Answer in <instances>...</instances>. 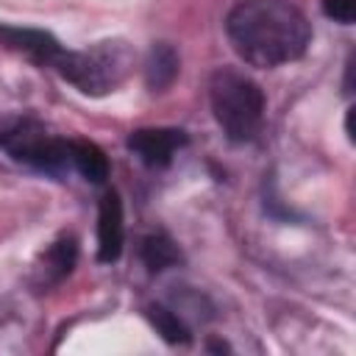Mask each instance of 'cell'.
Wrapping results in <instances>:
<instances>
[{
    "label": "cell",
    "mask_w": 356,
    "mask_h": 356,
    "mask_svg": "<svg viewBox=\"0 0 356 356\" xmlns=\"http://www.w3.org/2000/svg\"><path fill=\"white\" fill-rule=\"evenodd\" d=\"M181 61L172 44L159 42L150 47L147 61H145V83L150 86V92H164L175 78H178Z\"/></svg>",
    "instance_id": "9"
},
{
    "label": "cell",
    "mask_w": 356,
    "mask_h": 356,
    "mask_svg": "<svg viewBox=\"0 0 356 356\" xmlns=\"http://www.w3.org/2000/svg\"><path fill=\"white\" fill-rule=\"evenodd\" d=\"M209 103L228 142L245 145L259 136L264 125V92L250 75L234 67L214 70L209 78Z\"/></svg>",
    "instance_id": "2"
},
{
    "label": "cell",
    "mask_w": 356,
    "mask_h": 356,
    "mask_svg": "<svg viewBox=\"0 0 356 356\" xmlns=\"http://www.w3.org/2000/svg\"><path fill=\"white\" fill-rule=\"evenodd\" d=\"M147 317L153 323V328L170 342V345H184L189 342V328L184 323V317L167 306H150L147 309Z\"/></svg>",
    "instance_id": "12"
},
{
    "label": "cell",
    "mask_w": 356,
    "mask_h": 356,
    "mask_svg": "<svg viewBox=\"0 0 356 356\" xmlns=\"http://www.w3.org/2000/svg\"><path fill=\"white\" fill-rule=\"evenodd\" d=\"M125 145L145 167L161 170L170 167L175 153L186 145V134L178 128H136Z\"/></svg>",
    "instance_id": "5"
},
{
    "label": "cell",
    "mask_w": 356,
    "mask_h": 356,
    "mask_svg": "<svg viewBox=\"0 0 356 356\" xmlns=\"http://www.w3.org/2000/svg\"><path fill=\"white\" fill-rule=\"evenodd\" d=\"M125 242V220H122V200L111 189L100 197L97 206V261L111 264L120 259Z\"/></svg>",
    "instance_id": "7"
},
{
    "label": "cell",
    "mask_w": 356,
    "mask_h": 356,
    "mask_svg": "<svg viewBox=\"0 0 356 356\" xmlns=\"http://www.w3.org/2000/svg\"><path fill=\"white\" fill-rule=\"evenodd\" d=\"M72 172H78L89 184H103L108 178V159L95 142L72 139Z\"/></svg>",
    "instance_id": "10"
},
{
    "label": "cell",
    "mask_w": 356,
    "mask_h": 356,
    "mask_svg": "<svg viewBox=\"0 0 356 356\" xmlns=\"http://www.w3.org/2000/svg\"><path fill=\"white\" fill-rule=\"evenodd\" d=\"M323 11L328 19L339 25H350L356 17V0H323Z\"/></svg>",
    "instance_id": "13"
},
{
    "label": "cell",
    "mask_w": 356,
    "mask_h": 356,
    "mask_svg": "<svg viewBox=\"0 0 356 356\" xmlns=\"http://www.w3.org/2000/svg\"><path fill=\"white\" fill-rule=\"evenodd\" d=\"M225 36L245 64L273 70L303 58L312 25L289 0H239L225 17Z\"/></svg>",
    "instance_id": "1"
},
{
    "label": "cell",
    "mask_w": 356,
    "mask_h": 356,
    "mask_svg": "<svg viewBox=\"0 0 356 356\" xmlns=\"http://www.w3.org/2000/svg\"><path fill=\"white\" fill-rule=\"evenodd\" d=\"M75 259H78V242H75V236H61V239H56V242L42 253V261H39V267H36V286H39V289H47V286L61 284V281L72 273Z\"/></svg>",
    "instance_id": "8"
},
{
    "label": "cell",
    "mask_w": 356,
    "mask_h": 356,
    "mask_svg": "<svg viewBox=\"0 0 356 356\" xmlns=\"http://www.w3.org/2000/svg\"><path fill=\"white\" fill-rule=\"evenodd\" d=\"M0 150L44 175L64 178L72 172V139L53 136L42 122L31 117L8 120L0 125Z\"/></svg>",
    "instance_id": "4"
},
{
    "label": "cell",
    "mask_w": 356,
    "mask_h": 356,
    "mask_svg": "<svg viewBox=\"0 0 356 356\" xmlns=\"http://www.w3.org/2000/svg\"><path fill=\"white\" fill-rule=\"evenodd\" d=\"M131 64H134V56L122 42H100L89 50L64 47L53 70L78 92L97 97V95L114 92L125 81Z\"/></svg>",
    "instance_id": "3"
},
{
    "label": "cell",
    "mask_w": 356,
    "mask_h": 356,
    "mask_svg": "<svg viewBox=\"0 0 356 356\" xmlns=\"http://www.w3.org/2000/svg\"><path fill=\"white\" fill-rule=\"evenodd\" d=\"M139 259L150 273H161L181 261V250L167 234H147L139 245Z\"/></svg>",
    "instance_id": "11"
},
{
    "label": "cell",
    "mask_w": 356,
    "mask_h": 356,
    "mask_svg": "<svg viewBox=\"0 0 356 356\" xmlns=\"http://www.w3.org/2000/svg\"><path fill=\"white\" fill-rule=\"evenodd\" d=\"M0 44L14 53H22L31 61H36L39 67H50V70L64 50L53 33L42 31V28H25V25H8V22H0Z\"/></svg>",
    "instance_id": "6"
}]
</instances>
